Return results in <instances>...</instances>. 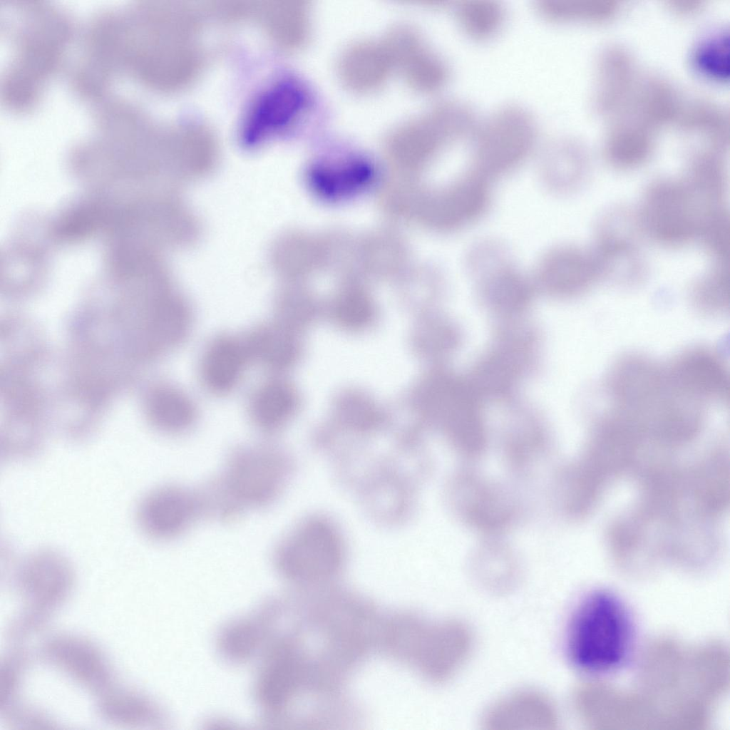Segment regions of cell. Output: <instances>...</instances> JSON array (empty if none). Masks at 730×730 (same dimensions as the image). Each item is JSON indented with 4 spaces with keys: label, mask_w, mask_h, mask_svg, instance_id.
I'll return each mask as SVG.
<instances>
[{
    "label": "cell",
    "mask_w": 730,
    "mask_h": 730,
    "mask_svg": "<svg viewBox=\"0 0 730 730\" xmlns=\"http://www.w3.org/2000/svg\"><path fill=\"white\" fill-rule=\"evenodd\" d=\"M200 31L197 14L180 2L145 1L118 10L119 73L159 90L186 85L203 63Z\"/></svg>",
    "instance_id": "6da1fadb"
},
{
    "label": "cell",
    "mask_w": 730,
    "mask_h": 730,
    "mask_svg": "<svg viewBox=\"0 0 730 730\" xmlns=\"http://www.w3.org/2000/svg\"><path fill=\"white\" fill-rule=\"evenodd\" d=\"M9 6L6 33L15 49L4 78L1 97L7 107L29 110L38 103L47 81L59 69L73 34V23L56 6L15 1Z\"/></svg>",
    "instance_id": "7a4b0ae2"
},
{
    "label": "cell",
    "mask_w": 730,
    "mask_h": 730,
    "mask_svg": "<svg viewBox=\"0 0 730 730\" xmlns=\"http://www.w3.org/2000/svg\"><path fill=\"white\" fill-rule=\"evenodd\" d=\"M294 467L289 453L272 442L235 446L222 472L203 483L211 518L231 522L250 509L270 505L286 488Z\"/></svg>",
    "instance_id": "3957f363"
},
{
    "label": "cell",
    "mask_w": 730,
    "mask_h": 730,
    "mask_svg": "<svg viewBox=\"0 0 730 730\" xmlns=\"http://www.w3.org/2000/svg\"><path fill=\"white\" fill-rule=\"evenodd\" d=\"M635 627L624 602L607 590L588 594L568 624L566 650L575 667L590 674L617 671L630 658Z\"/></svg>",
    "instance_id": "277c9868"
},
{
    "label": "cell",
    "mask_w": 730,
    "mask_h": 730,
    "mask_svg": "<svg viewBox=\"0 0 730 730\" xmlns=\"http://www.w3.org/2000/svg\"><path fill=\"white\" fill-rule=\"evenodd\" d=\"M468 140V165L491 180L525 163L539 148L540 133L531 112L508 103L479 118Z\"/></svg>",
    "instance_id": "5b68a950"
},
{
    "label": "cell",
    "mask_w": 730,
    "mask_h": 730,
    "mask_svg": "<svg viewBox=\"0 0 730 730\" xmlns=\"http://www.w3.org/2000/svg\"><path fill=\"white\" fill-rule=\"evenodd\" d=\"M716 210L705 205L684 178H659L645 187L636 214L644 237L674 249L699 237Z\"/></svg>",
    "instance_id": "8992f818"
},
{
    "label": "cell",
    "mask_w": 730,
    "mask_h": 730,
    "mask_svg": "<svg viewBox=\"0 0 730 730\" xmlns=\"http://www.w3.org/2000/svg\"><path fill=\"white\" fill-rule=\"evenodd\" d=\"M278 571L303 584L328 582L341 570L346 545L340 529L324 515L308 516L292 528L273 552Z\"/></svg>",
    "instance_id": "52a82bcc"
},
{
    "label": "cell",
    "mask_w": 730,
    "mask_h": 730,
    "mask_svg": "<svg viewBox=\"0 0 730 730\" xmlns=\"http://www.w3.org/2000/svg\"><path fill=\"white\" fill-rule=\"evenodd\" d=\"M479 117L458 98L441 100L389 132L386 148L401 162L424 163L447 147L468 140Z\"/></svg>",
    "instance_id": "ba28073f"
},
{
    "label": "cell",
    "mask_w": 730,
    "mask_h": 730,
    "mask_svg": "<svg viewBox=\"0 0 730 730\" xmlns=\"http://www.w3.org/2000/svg\"><path fill=\"white\" fill-rule=\"evenodd\" d=\"M643 237L635 211L616 207L604 214L592 251L602 277L624 286L642 282L647 272L640 247Z\"/></svg>",
    "instance_id": "9c48e42d"
},
{
    "label": "cell",
    "mask_w": 730,
    "mask_h": 730,
    "mask_svg": "<svg viewBox=\"0 0 730 730\" xmlns=\"http://www.w3.org/2000/svg\"><path fill=\"white\" fill-rule=\"evenodd\" d=\"M413 662L428 680L443 682L463 666L473 645L466 624L455 620L430 622L413 617Z\"/></svg>",
    "instance_id": "30bf717a"
},
{
    "label": "cell",
    "mask_w": 730,
    "mask_h": 730,
    "mask_svg": "<svg viewBox=\"0 0 730 730\" xmlns=\"http://www.w3.org/2000/svg\"><path fill=\"white\" fill-rule=\"evenodd\" d=\"M197 488L166 484L148 492L135 510V521L150 539L167 541L186 533L204 518Z\"/></svg>",
    "instance_id": "8fae6325"
},
{
    "label": "cell",
    "mask_w": 730,
    "mask_h": 730,
    "mask_svg": "<svg viewBox=\"0 0 730 730\" xmlns=\"http://www.w3.org/2000/svg\"><path fill=\"white\" fill-rule=\"evenodd\" d=\"M382 42L392 68L399 69L412 88L433 92L446 85L450 74L447 63L415 28L395 26Z\"/></svg>",
    "instance_id": "7c38bea8"
},
{
    "label": "cell",
    "mask_w": 730,
    "mask_h": 730,
    "mask_svg": "<svg viewBox=\"0 0 730 730\" xmlns=\"http://www.w3.org/2000/svg\"><path fill=\"white\" fill-rule=\"evenodd\" d=\"M490 181L467 166L432 197L428 214L431 225L453 232L480 219L490 206Z\"/></svg>",
    "instance_id": "4fadbf2b"
},
{
    "label": "cell",
    "mask_w": 730,
    "mask_h": 730,
    "mask_svg": "<svg viewBox=\"0 0 730 730\" xmlns=\"http://www.w3.org/2000/svg\"><path fill=\"white\" fill-rule=\"evenodd\" d=\"M534 274L543 287L569 297L587 292L602 277L593 252L572 245L550 249L539 259Z\"/></svg>",
    "instance_id": "5bb4252c"
},
{
    "label": "cell",
    "mask_w": 730,
    "mask_h": 730,
    "mask_svg": "<svg viewBox=\"0 0 730 730\" xmlns=\"http://www.w3.org/2000/svg\"><path fill=\"white\" fill-rule=\"evenodd\" d=\"M305 96L301 86L282 81L262 91L247 110L241 134L248 144L259 143L289 125L304 107Z\"/></svg>",
    "instance_id": "9a60e30c"
},
{
    "label": "cell",
    "mask_w": 730,
    "mask_h": 730,
    "mask_svg": "<svg viewBox=\"0 0 730 730\" xmlns=\"http://www.w3.org/2000/svg\"><path fill=\"white\" fill-rule=\"evenodd\" d=\"M558 720L557 708L548 696L523 689L493 703L485 711L482 724L488 730H552Z\"/></svg>",
    "instance_id": "2e32d148"
},
{
    "label": "cell",
    "mask_w": 730,
    "mask_h": 730,
    "mask_svg": "<svg viewBox=\"0 0 730 730\" xmlns=\"http://www.w3.org/2000/svg\"><path fill=\"white\" fill-rule=\"evenodd\" d=\"M251 364L242 336L221 332L204 346L198 363V376L210 394L223 396L240 384Z\"/></svg>",
    "instance_id": "e0dca14e"
},
{
    "label": "cell",
    "mask_w": 730,
    "mask_h": 730,
    "mask_svg": "<svg viewBox=\"0 0 730 730\" xmlns=\"http://www.w3.org/2000/svg\"><path fill=\"white\" fill-rule=\"evenodd\" d=\"M674 376L685 386L716 406L729 400V372L719 354L706 347H694L667 362Z\"/></svg>",
    "instance_id": "ac0fdd59"
},
{
    "label": "cell",
    "mask_w": 730,
    "mask_h": 730,
    "mask_svg": "<svg viewBox=\"0 0 730 730\" xmlns=\"http://www.w3.org/2000/svg\"><path fill=\"white\" fill-rule=\"evenodd\" d=\"M451 493L465 520L483 530H499L511 518L510 505L503 493L473 475L460 478Z\"/></svg>",
    "instance_id": "d6986e66"
},
{
    "label": "cell",
    "mask_w": 730,
    "mask_h": 730,
    "mask_svg": "<svg viewBox=\"0 0 730 730\" xmlns=\"http://www.w3.org/2000/svg\"><path fill=\"white\" fill-rule=\"evenodd\" d=\"M298 404L294 387L280 375H269L250 392L247 413L260 433L273 436L293 416Z\"/></svg>",
    "instance_id": "ffe728a7"
},
{
    "label": "cell",
    "mask_w": 730,
    "mask_h": 730,
    "mask_svg": "<svg viewBox=\"0 0 730 730\" xmlns=\"http://www.w3.org/2000/svg\"><path fill=\"white\" fill-rule=\"evenodd\" d=\"M242 336L251 363L270 375H280L296 359L298 349L290 329L273 319L253 325Z\"/></svg>",
    "instance_id": "44dd1931"
},
{
    "label": "cell",
    "mask_w": 730,
    "mask_h": 730,
    "mask_svg": "<svg viewBox=\"0 0 730 730\" xmlns=\"http://www.w3.org/2000/svg\"><path fill=\"white\" fill-rule=\"evenodd\" d=\"M245 13H252L270 38L281 46L297 48L307 38L309 14L303 1L272 0L256 6L246 5Z\"/></svg>",
    "instance_id": "7402d4cb"
},
{
    "label": "cell",
    "mask_w": 730,
    "mask_h": 730,
    "mask_svg": "<svg viewBox=\"0 0 730 730\" xmlns=\"http://www.w3.org/2000/svg\"><path fill=\"white\" fill-rule=\"evenodd\" d=\"M392 68L383 42L362 40L349 45L339 61V73L350 88L368 91L380 86Z\"/></svg>",
    "instance_id": "603a6c76"
},
{
    "label": "cell",
    "mask_w": 730,
    "mask_h": 730,
    "mask_svg": "<svg viewBox=\"0 0 730 730\" xmlns=\"http://www.w3.org/2000/svg\"><path fill=\"white\" fill-rule=\"evenodd\" d=\"M572 141L552 138L543 147L540 173L545 185L557 193H567L580 187L587 178L582 153Z\"/></svg>",
    "instance_id": "cb8c5ba5"
},
{
    "label": "cell",
    "mask_w": 730,
    "mask_h": 730,
    "mask_svg": "<svg viewBox=\"0 0 730 730\" xmlns=\"http://www.w3.org/2000/svg\"><path fill=\"white\" fill-rule=\"evenodd\" d=\"M150 405L153 425L168 435L185 434L198 421L199 410L195 400L178 385L164 384L156 387Z\"/></svg>",
    "instance_id": "d4e9b609"
},
{
    "label": "cell",
    "mask_w": 730,
    "mask_h": 730,
    "mask_svg": "<svg viewBox=\"0 0 730 730\" xmlns=\"http://www.w3.org/2000/svg\"><path fill=\"white\" fill-rule=\"evenodd\" d=\"M455 17L463 32L474 40H487L503 27L506 11L497 0H461L455 6Z\"/></svg>",
    "instance_id": "484cf974"
},
{
    "label": "cell",
    "mask_w": 730,
    "mask_h": 730,
    "mask_svg": "<svg viewBox=\"0 0 730 730\" xmlns=\"http://www.w3.org/2000/svg\"><path fill=\"white\" fill-rule=\"evenodd\" d=\"M730 272L729 262H714L713 267L698 278L690 289V299L701 313L718 314L729 307Z\"/></svg>",
    "instance_id": "4316f807"
},
{
    "label": "cell",
    "mask_w": 730,
    "mask_h": 730,
    "mask_svg": "<svg viewBox=\"0 0 730 730\" xmlns=\"http://www.w3.org/2000/svg\"><path fill=\"white\" fill-rule=\"evenodd\" d=\"M684 179L705 205L723 207L726 177L719 162L711 158L696 160L690 165Z\"/></svg>",
    "instance_id": "83f0119b"
},
{
    "label": "cell",
    "mask_w": 730,
    "mask_h": 730,
    "mask_svg": "<svg viewBox=\"0 0 730 730\" xmlns=\"http://www.w3.org/2000/svg\"><path fill=\"white\" fill-rule=\"evenodd\" d=\"M699 237L706 253L714 262H729L730 222L729 212L723 208L704 224Z\"/></svg>",
    "instance_id": "f1b7e54d"
},
{
    "label": "cell",
    "mask_w": 730,
    "mask_h": 730,
    "mask_svg": "<svg viewBox=\"0 0 730 730\" xmlns=\"http://www.w3.org/2000/svg\"><path fill=\"white\" fill-rule=\"evenodd\" d=\"M486 557L478 561L476 575L488 590L503 592L512 587L515 580V567L508 553L500 552L499 557Z\"/></svg>",
    "instance_id": "f546056e"
},
{
    "label": "cell",
    "mask_w": 730,
    "mask_h": 730,
    "mask_svg": "<svg viewBox=\"0 0 730 730\" xmlns=\"http://www.w3.org/2000/svg\"><path fill=\"white\" fill-rule=\"evenodd\" d=\"M728 44L724 38L716 41L701 50L698 63L701 68L711 76L725 78L729 74Z\"/></svg>",
    "instance_id": "4dcf8cb0"
}]
</instances>
